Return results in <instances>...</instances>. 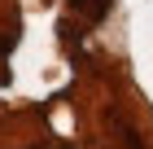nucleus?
<instances>
[{
	"mask_svg": "<svg viewBox=\"0 0 153 149\" xmlns=\"http://www.w3.org/2000/svg\"><path fill=\"white\" fill-rule=\"evenodd\" d=\"M66 4H70L79 18H88V22H101L109 13V0H66Z\"/></svg>",
	"mask_w": 153,
	"mask_h": 149,
	"instance_id": "f257e3e1",
	"label": "nucleus"
}]
</instances>
